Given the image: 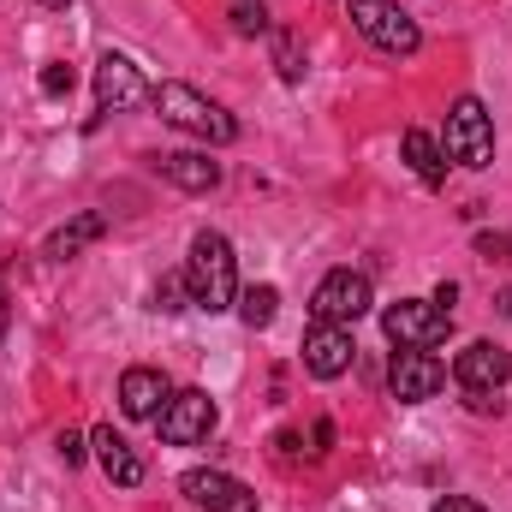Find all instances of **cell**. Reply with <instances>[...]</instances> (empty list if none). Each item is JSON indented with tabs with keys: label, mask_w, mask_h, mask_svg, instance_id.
<instances>
[{
	"label": "cell",
	"mask_w": 512,
	"mask_h": 512,
	"mask_svg": "<svg viewBox=\"0 0 512 512\" xmlns=\"http://www.w3.org/2000/svg\"><path fill=\"white\" fill-rule=\"evenodd\" d=\"M185 280H191V304L221 316L239 304V268H233V245L227 233H197L191 256H185Z\"/></svg>",
	"instance_id": "obj_1"
},
{
	"label": "cell",
	"mask_w": 512,
	"mask_h": 512,
	"mask_svg": "<svg viewBox=\"0 0 512 512\" xmlns=\"http://www.w3.org/2000/svg\"><path fill=\"white\" fill-rule=\"evenodd\" d=\"M179 489H185L203 512H256V495L239 477H227V471H203V465H197V471L179 477Z\"/></svg>",
	"instance_id": "obj_12"
},
{
	"label": "cell",
	"mask_w": 512,
	"mask_h": 512,
	"mask_svg": "<svg viewBox=\"0 0 512 512\" xmlns=\"http://www.w3.org/2000/svg\"><path fill=\"white\" fill-rule=\"evenodd\" d=\"M346 18L364 30V42H376L382 54H399V60H411L417 48H423V30H417V18L405 12V6H393V0H346Z\"/></svg>",
	"instance_id": "obj_4"
},
{
	"label": "cell",
	"mask_w": 512,
	"mask_h": 512,
	"mask_svg": "<svg viewBox=\"0 0 512 512\" xmlns=\"http://www.w3.org/2000/svg\"><path fill=\"white\" fill-rule=\"evenodd\" d=\"M382 334L399 352H435L453 334V310H441L435 298H399L382 310Z\"/></svg>",
	"instance_id": "obj_3"
},
{
	"label": "cell",
	"mask_w": 512,
	"mask_h": 512,
	"mask_svg": "<svg viewBox=\"0 0 512 512\" xmlns=\"http://www.w3.org/2000/svg\"><path fill=\"white\" fill-rule=\"evenodd\" d=\"M370 304H376V298H370V274H358V268H334V274L316 286L310 316H316V322H340V328H352Z\"/></svg>",
	"instance_id": "obj_6"
},
{
	"label": "cell",
	"mask_w": 512,
	"mask_h": 512,
	"mask_svg": "<svg viewBox=\"0 0 512 512\" xmlns=\"http://www.w3.org/2000/svg\"><path fill=\"white\" fill-rule=\"evenodd\" d=\"M274 72H280L286 84H298V78H304V54H298V36H286V30H274Z\"/></svg>",
	"instance_id": "obj_19"
},
{
	"label": "cell",
	"mask_w": 512,
	"mask_h": 512,
	"mask_svg": "<svg viewBox=\"0 0 512 512\" xmlns=\"http://www.w3.org/2000/svg\"><path fill=\"white\" fill-rule=\"evenodd\" d=\"M102 233H108V215H102V209H84V215H72L66 227H54V233H48V245H42V256L66 262V256H78L84 245H96Z\"/></svg>",
	"instance_id": "obj_16"
},
{
	"label": "cell",
	"mask_w": 512,
	"mask_h": 512,
	"mask_svg": "<svg viewBox=\"0 0 512 512\" xmlns=\"http://www.w3.org/2000/svg\"><path fill=\"white\" fill-rule=\"evenodd\" d=\"M155 167L179 191H215L221 185V161H209L203 149H167V155H155Z\"/></svg>",
	"instance_id": "obj_13"
},
{
	"label": "cell",
	"mask_w": 512,
	"mask_h": 512,
	"mask_svg": "<svg viewBox=\"0 0 512 512\" xmlns=\"http://www.w3.org/2000/svg\"><path fill=\"white\" fill-rule=\"evenodd\" d=\"M435 512H483L477 501H465V495H447V501H435Z\"/></svg>",
	"instance_id": "obj_25"
},
{
	"label": "cell",
	"mask_w": 512,
	"mask_h": 512,
	"mask_svg": "<svg viewBox=\"0 0 512 512\" xmlns=\"http://www.w3.org/2000/svg\"><path fill=\"white\" fill-rule=\"evenodd\" d=\"M6 322H12V310H6V292H0V334H6Z\"/></svg>",
	"instance_id": "obj_27"
},
{
	"label": "cell",
	"mask_w": 512,
	"mask_h": 512,
	"mask_svg": "<svg viewBox=\"0 0 512 512\" xmlns=\"http://www.w3.org/2000/svg\"><path fill=\"white\" fill-rule=\"evenodd\" d=\"M387 387H393L399 405H423V399H435V393L447 387V364L429 358V352H393V364H387Z\"/></svg>",
	"instance_id": "obj_8"
},
{
	"label": "cell",
	"mask_w": 512,
	"mask_h": 512,
	"mask_svg": "<svg viewBox=\"0 0 512 512\" xmlns=\"http://www.w3.org/2000/svg\"><path fill=\"white\" fill-rule=\"evenodd\" d=\"M447 161L459 167H489L495 161V120L477 96H459L447 114Z\"/></svg>",
	"instance_id": "obj_5"
},
{
	"label": "cell",
	"mask_w": 512,
	"mask_h": 512,
	"mask_svg": "<svg viewBox=\"0 0 512 512\" xmlns=\"http://www.w3.org/2000/svg\"><path fill=\"white\" fill-rule=\"evenodd\" d=\"M42 96H72V66H66V60L42 66Z\"/></svg>",
	"instance_id": "obj_22"
},
{
	"label": "cell",
	"mask_w": 512,
	"mask_h": 512,
	"mask_svg": "<svg viewBox=\"0 0 512 512\" xmlns=\"http://www.w3.org/2000/svg\"><path fill=\"white\" fill-rule=\"evenodd\" d=\"M60 459H66V465H78V459H84V435H72V429H66V435H60Z\"/></svg>",
	"instance_id": "obj_24"
},
{
	"label": "cell",
	"mask_w": 512,
	"mask_h": 512,
	"mask_svg": "<svg viewBox=\"0 0 512 512\" xmlns=\"http://www.w3.org/2000/svg\"><path fill=\"white\" fill-rule=\"evenodd\" d=\"M90 447H96V459H102V471L120 483V489H137L143 483V459H137V447H131L126 435L114 429V423H102V429H90Z\"/></svg>",
	"instance_id": "obj_14"
},
{
	"label": "cell",
	"mask_w": 512,
	"mask_h": 512,
	"mask_svg": "<svg viewBox=\"0 0 512 512\" xmlns=\"http://www.w3.org/2000/svg\"><path fill=\"white\" fill-rule=\"evenodd\" d=\"M149 102H155V114H161L167 126L191 131V137H203V143H233V137H239V120H233L221 102H209L203 90H191V84H155Z\"/></svg>",
	"instance_id": "obj_2"
},
{
	"label": "cell",
	"mask_w": 512,
	"mask_h": 512,
	"mask_svg": "<svg viewBox=\"0 0 512 512\" xmlns=\"http://www.w3.org/2000/svg\"><path fill=\"white\" fill-rule=\"evenodd\" d=\"M233 30H239V36H262V30H268V12H262L256 0H239V6H233Z\"/></svg>",
	"instance_id": "obj_21"
},
{
	"label": "cell",
	"mask_w": 512,
	"mask_h": 512,
	"mask_svg": "<svg viewBox=\"0 0 512 512\" xmlns=\"http://www.w3.org/2000/svg\"><path fill=\"white\" fill-rule=\"evenodd\" d=\"M239 316H245V328H268L280 316V292L274 286H245L239 292Z\"/></svg>",
	"instance_id": "obj_18"
},
{
	"label": "cell",
	"mask_w": 512,
	"mask_h": 512,
	"mask_svg": "<svg viewBox=\"0 0 512 512\" xmlns=\"http://www.w3.org/2000/svg\"><path fill=\"white\" fill-rule=\"evenodd\" d=\"M185 298H191V280H185V274H167V280L155 286V310H167V316L185 310Z\"/></svg>",
	"instance_id": "obj_20"
},
{
	"label": "cell",
	"mask_w": 512,
	"mask_h": 512,
	"mask_svg": "<svg viewBox=\"0 0 512 512\" xmlns=\"http://www.w3.org/2000/svg\"><path fill=\"white\" fill-rule=\"evenodd\" d=\"M352 358H358L352 328H340V322H316V328L304 334V370H310L316 382L346 376V370H352Z\"/></svg>",
	"instance_id": "obj_9"
},
{
	"label": "cell",
	"mask_w": 512,
	"mask_h": 512,
	"mask_svg": "<svg viewBox=\"0 0 512 512\" xmlns=\"http://www.w3.org/2000/svg\"><path fill=\"white\" fill-rule=\"evenodd\" d=\"M477 251L489 262H512V233H477Z\"/></svg>",
	"instance_id": "obj_23"
},
{
	"label": "cell",
	"mask_w": 512,
	"mask_h": 512,
	"mask_svg": "<svg viewBox=\"0 0 512 512\" xmlns=\"http://www.w3.org/2000/svg\"><path fill=\"white\" fill-rule=\"evenodd\" d=\"M149 96V84H143V72L131 66L126 54H102L96 60V108L102 114H126Z\"/></svg>",
	"instance_id": "obj_11"
},
{
	"label": "cell",
	"mask_w": 512,
	"mask_h": 512,
	"mask_svg": "<svg viewBox=\"0 0 512 512\" xmlns=\"http://www.w3.org/2000/svg\"><path fill=\"white\" fill-rule=\"evenodd\" d=\"M507 376H512V352L495 346V340H471L453 358V382L465 393H495V387H507Z\"/></svg>",
	"instance_id": "obj_10"
},
{
	"label": "cell",
	"mask_w": 512,
	"mask_h": 512,
	"mask_svg": "<svg viewBox=\"0 0 512 512\" xmlns=\"http://www.w3.org/2000/svg\"><path fill=\"white\" fill-rule=\"evenodd\" d=\"M405 161H411V173L423 179V185H441L447 179V161H441V143L429 137V131H405Z\"/></svg>",
	"instance_id": "obj_17"
},
{
	"label": "cell",
	"mask_w": 512,
	"mask_h": 512,
	"mask_svg": "<svg viewBox=\"0 0 512 512\" xmlns=\"http://www.w3.org/2000/svg\"><path fill=\"white\" fill-rule=\"evenodd\" d=\"M155 429H161L167 447H197V441H209V429H215V399H209L203 387H185V393H173V399L161 405Z\"/></svg>",
	"instance_id": "obj_7"
},
{
	"label": "cell",
	"mask_w": 512,
	"mask_h": 512,
	"mask_svg": "<svg viewBox=\"0 0 512 512\" xmlns=\"http://www.w3.org/2000/svg\"><path fill=\"white\" fill-rule=\"evenodd\" d=\"M42 6H48V12H66V6H72V0H42Z\"/></svg>",
	"instance_id": "obj_28"
},
{
	"label": "cell",
	"mask_w": 512,
	"mask_h": 512,
	"mask_svg": "<svg viewBox=\"0 0 512 512\" xmlns=\"http://www.w3.org/2000/svg\"><path fill=\"white\" fill-rule=\"evenodd\" d=\"M167 399H173V387H167L161 370H149V364H137V370L120 376V411L126 417H161Z\"/></svg>",
	"instance_id": "obj_15"
},
{
	"label": "cell",
	"mask_w": 512,
	"mask_h": 512,
	"mask_svg": "<svg viewBox=\"0 0 512 512\" xmlns=\"http://www.w3.org/2000/svg\"><path fill=\"white\" fill-rule=\"evenodd\" d=\"M453 298H459V286H453V280H441V286H435V304H441V310H453Z\"/></svg>",
	"instance_id": "obj_26"
}]
</instances>
